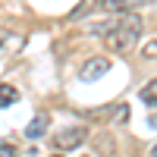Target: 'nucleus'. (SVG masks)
I'll use <instances>...</instances> for the list:
<instances>
[{
    "instance_id": "obj_12",
    "label": "nucleus",
    "mask_w": 157,
    "mask_h": 157,
    "mask_svg": "<svg viewBox=\"0 0 157 157\" xmlns=\"http://www.w3.org/2000/svg\"><path fill=\"white\" fill-rule=\"evenodd\" d=\"M151 157H157V145H154V148H151Z\"/></svg>"
},
{
    "instance_id": "obj_4",
    "label": "nucleus",
    "mask_w": 157,
    "mask_h": 157,
    "mask_svg": "<svg viewBox=\"0 0 157 157\" xmlns=\"http://www.w3.org/2000/svg\"><path fill=\"white\" fill-rule=\"evenodd\" d=\"M19 44H22V38H19V35H13V32H6V29H0V57L13 54Z\"/></svg>"
},
{
    "instance_id": "obj_8",
    "label": "nucleus",
    "mask_w": 157,
    "mask_h": 157,
    "mask_svg": "<svg viewBox=\"0 0 157 157\" xmlns=\"http://www.w3.org/2000/svg\"><path fill=\"white\" fill-rule=\"evenodd\" d=\"M19 101V91L13 85H0V107H10V104Z\"/></svg>"
},
{
    "instance_id": "obj_1",
    "label": "nucleus",
    "mask_w": 157,
    "mask_h": 157,
    "mask_svg": "<svg viewBox=\"0 0 157 157\" xmlns=\"http://www.w3.org/2000/svg\"><path fill=\"white\" fill-rule=\"evenodd\" d=\"M138 35H141V16L126 13V16L116 19L113 32H110V35H104V38H107V47L113 50V54H126V50H132V47H135Z\"/></svg>"
},
{
    "instance_id": "obj_9",
    "label": "nucleus",
    "mask_w": 157,
    "mask_h": 157,
    "mask_svg": "<svg viewBox=\"0 0 157 157\" xmlns=\"http://www.w3.org/2000/svg\"><path fill=\"white\" fill-rule=\"evenodd\" d=\"M141 101H145V104H151V107H157V78H154V82H148L145 88H141Z\"/></svg>"
},
{
    "instance_id": "obj_5",
    "label": "nucleus",
    "mask_w": 157,
    "mask_h": 157,
    "mask_svg": "<svg viewBox=\"0 0 157 157\" xmlns=\"http://www.w3.org/2000/svg\"><path fill=\"white\" fill-rule=\"evenodd\" d=\"M44 132H47V113H38L35 120L29 123V129H25V138H32V141H35V138H41Z\"/></svg>"
},
{
    "instance_id": "obj_7",
    "label": "nucleus",
    "mask_w": 157,
    "mask_h": 157,
    "mask_svg": "<svg viewBox=\"0 0 157 157\" xmlns=\"http://www.w3.org/2000/svg\"><path fill=\"white\" fill-rule=\"evenodd\" d=\"M101 3H104V0H82V3H78V6H75V10L69 13V19H82L85 13H94V10H98Z\"/></svg>"
},
{
    "instance_id": "obj_3",
    "label": "nucleus",
    "mask_w": 157,
    "mask_h": 157,
    "mask_svg": "<svg viewBox=\"0 0 157 157\" xmlns=\"http://www.w3.org/2000/svg\"><path fill=\"white\" fill-rule=\"evenodd\" d=\"M85 135H88V132H85L82 126H75V129H63L60 135H54V145L63 148V151H69V148H78V145H82Z\"/></svg>"
},
{
    "instance_id": "obj_2",
    "label": "nucleus",
    "mask_w": 157,
    "mask_h": 157,
    "mask_svg": "<svg viewBox=\"0 0 157 157\" xmlns=\"http://www.w3.org/2000/svg\"><path fill=\"white\" fill-rule=\"evenodd\" d=\"M107 69H110V60L107 57H91L85 66L78 69V78H82V82H94V78H101Z\"/></svg>"
},
{
    "instance_id": "obj_11",
    "label": "nucleus",
    "mask_w": 157,
    "mask_h": 157,
    "mask_svg": "<svg viewBox=\"0 0 157 157\" xmlns=\"http://www.w3.org/2000/svg\"><path fill=\"white\" fill-rule=\"evenodd\" d=\"M0 157H16V148L6 145V141H0Z\"/></svg>"
},
{
    "instance_id": "obj_6",
    "label": "nucleus",
    "mask_w": 157,
    "mask_h": 157,
    "mask_svg": "<svg viewBox=\"0 0 157 157\" xmlns=\"http://www.w3.org/2000/svg\"><path fill=\"white\" fill-rule=\"evenodd\" d=\"M151 0H107V6L110 10H123V13H129V10H138V6H148Z\"/></svg>"
},
{
    "instance_id": "obj_13",
    "label": "nucleus",
    "mask_w": 157,
    "mask_h": 157,
    "mask_svg": "<svg viewBox=\"0 0 157 157\" xmlns=\"http://www.w3.org/2000/svg\"><path fill=\"white\" fill-rule=\"evenodd\" d=\"M54 157H60V154H54Z\"/></svg>"
},
{
    "instance_id": "obj_10",
    "label": "nucleus",
    "mask_w": 157,
    "mask_h": 157,
    "mask_svg": "<svg viewBox=\"0 0 157 157\" xmlns=\"http://www.w3.org/2000/svg\"><path fill=\"white\" fill-rule=\"evenodd\" d=\"M141 57H145V60H157V38H154V41H148L145 47H141Z\"/></svg>"
}]
</instances>
